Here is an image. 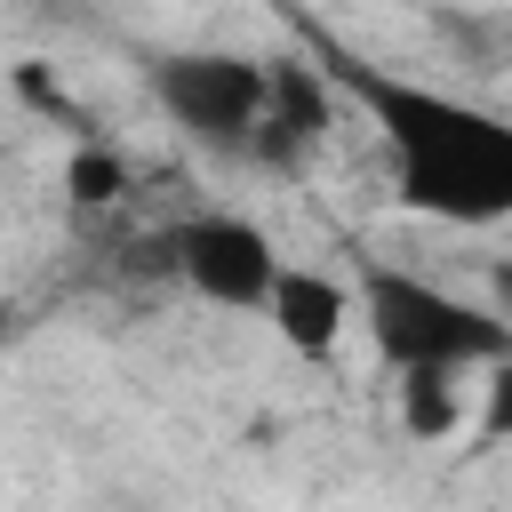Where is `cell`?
Here are the masks:
<instances>
[{"mask_svg":"<svg viewBox=\"0 0 512 512\" xmlns=\"http://www.w3.org/2000/svg\"><path fill=\"white\" fill-rule=\"evenodd\" d=\"M344 88L384 120L400 200L448 224H496L512 208V128L480 104H456L416 80H384L376 64H336Z\"/></svg>","mask_w":512,"mask_h":512,"instance_id":"cell-1","label":"cell"},{"mask_svg":"<svg viewBox=\"0 0 512 512\" xmlns=\"http://www.w3.org/2000/svg\"><path fill=\"white\" fill-rule=\"evenodd\" d=\"M368 328L400 376H456V368L504 352L496 312H480V304H464L416 272H392V264H368Z\"/></svg>","mask_w":512,"mask_h":512,"instance_id":"cell-2","label":"cell"},{"mask_svg":"<svg viewBox=\"0 0 512 512\" xmlns=\"http://www.w3.org/2000/svg\"><path fill=\"white\" fill-rule=\"evenodd\" d=\"M152 88L200 144H248L264 120V64L248 56H168Z\"/></svg>","mask_w":512,"mask_h":512,"instance_id":"cell-3","label":"cell"},{"mask_svg":"<svg viewBox=\"0 0 512 512\" xmlns=\"http://www.w3.org/2000/svg\"><path fill=\"white\" fill-rule=\"evenodd\" d=\"M168 248H176V272H184L208 304H232V312L264 304L272 280H280V256H272V240H264L248 216H200V224H184Z\"/></svg>","mask_w":512,"mask_h":512,"instance_id":"cell-4","label":"cell"},{"mask_svg":"<svg viewBox=\"0 0 512 512\" xmlns=\"http://www.w3.org/2000/svg\"><path fill=\"white\" fill-rule=\"evenodd\" d=\"M320 120H328V96H320V80L304 72V64H272L264 72V120H256V160H296L312 136H320Z\"/></svg>","mask_w":512,"mask_h":512,"instance_id":"cell-5","label":"cell"},{"mask_svg":"<svg viewBox=\"0 0 512 512\" xmlns=\"http://www.w3.org/2000/svg\"><path fill=\"white\" fill-rule=\"evenodd\" d=\"M264 312H272V328H280L296 352H328V344L344 336V288H336L328 272H296V264H280Z\"/></svg>","mask_w":512,"mask_h":512,"instance_id":"cell-6","label":"cell"},{"mask_svg":"<svg viewBox=\"0 0 512 512\" xmlns=\"http://www.w3.org/2000/svg\"><path fill=\"white\" fill-rule=\"evenodd\" d=\"M400 392H408V432L440 440V432L456 424V376H408Z\"/></svg>","mask_w":512,"mask_h":512,"instance_id":"cell-7","label":"cell"},{"mask_svg":"<svg viewBox=\"0 0 512 512\" xmlns=\"http://www.w3.org/2000/svg\"><path fill=\"white\" fill-rule=\"evenodd\" d=\"M120 184H128V168H120L112 152H72V168H64V192H72L80 208H104Z\"/></svg>","mask_w":512,"mask_h":512,"instance_id":"cell-8","label":"cell"},{"mask_svg":"<svg viewBox=\"0 0 512 512\" xmlns=\"http://www.w3.org/2000/svg\"><path fill=\"white\" fill-rule=\"evenodd\" d=\"M0 336H8V312H0Z\"/></svg>","mask_w":512,"mask_h":512,"instance_id":"cell-9","label":"cell"}]
</instances>
